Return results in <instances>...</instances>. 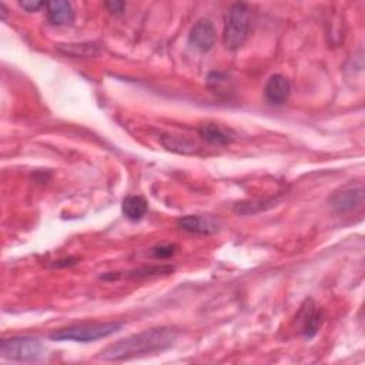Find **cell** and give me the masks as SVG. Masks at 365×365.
Listing matches in <instances>:
<instances>
[{"label": "cell", "mask_w": 365, "mask_h": 365, "mask_svg": "<svg viewBox=\"0 0 365 365\" xmlns=\"http://www.w3.org/2000/svg\"><path fill=\"white\" fill-rule=\"evenodd\" d=\"M177 337L179 331L171 327H153L109 345L100 353L99 358L104 361H127L142 355L163 353L176 342Z\"/></svg>", "instance_id": "cell-1"}, {"label": "cell", "mask_w": 365, "mask_h": 365, "mask_svg": "<svg viewBox=\"0 0 365 365\" xmlns=\"http://www.w3.org/2000/svg\"><path fill=\"white\" fill-rule=\"evenodd\" d=\"M252 21L253 13L248 5L236 3L232 6L223 33V43L227 50L236 52L244 46L252 30Z\"/></svg>", "instance_id": "cell-2"}, {"label": "cell", "mask_w": 365, "mask_h": 365, "mask_svg": "<svg viewBox=\"0 0 365 365\" xmlns=\"http://www.w3.org/2000/svg\"><path fill=\"white\" fill-rule=\"evenodd\" d=\"M122 329V322H103V324H83L73 325L69 329L54 331L50 335L53 341H76L90 342L107 338Z\"/></svg>", "instance_id": "cell-3"}, {"label": "cell", "mask_w": 365, "mask_h": 365, "mask_svg": "<svg viewBox=\"0 0 365 365\" xmlns=\"http://www.w3.org/2000/svg\"><path fill=\"white\" fill-rule=\"evenodd\" d=\"M0 354L13 361H34L43 355V344L33 337H17L3 340L0 344Z\"/></svg>", "instance_id": "cell-4"}, {"label": "cell", "mask_w": 365, "mask_h": 365, "mask_svg": "<svg viewBox=\"0 0 365 365\" xmlns=\"http://www.w3.org/2000/svg\"><path fill=\"white\" fill-rule=\"evenodd\" d=\"M331 207L340 214H347L364 204V186L362 183L350 184L341 188L330 199Z\"/></svg>", "instance_id": "cell-5"}, {"label": "cell", "mask_w": 365, "mask_h": 365, "mask_svg": "<svg viewBox=\"0 0 365 365\" xmlns=\"http://www.w3.org/2000/svg\"><path fill=\"white\" fill-rule=\"evenodd\" d=\"M188 43L201 53L213 49L216 43V29L213 23L208 19H200V21H197L190 30Z\"/></svg>", "instance_id": "cell-6"}, {"label": "cell", "mask_w": 365, "mask_h": 365, "mask_svg": "<svg viewBox=\"0 0 365 365\" xmlns=\"http://www.w3.org/2000/svg\"><path fill=\"white\" fill-rule=\"evenodd\" d=\"M290 93H291V85L283 74L272 76L264 89L267 102L276 106L284 104L288 100V98H290Z\"/></svg>", "instance_id": "cell-7"}, {"label": "cell", "mask_w": 365, "mask_h": 365, "mask_svg": "<svg viewBox=\"0 0 365 365\" xmlns=\"http://www.w3.org/2000/svg\"><path fill=\"white\" fill-rule=\"evenodd\" d=\"M160 142L166 150L177 153V155H195L199 150L196 142L176 133H164L160 137Z\"/></svg>", "instance_id": "cell-8"}, {"label": "cell", "mask_w": 365, "mask_h": 365, "mask_svg": "<svg viewBox=\"0 0 365 365\" xmlns=\"http://www.w3.org/2000/svg\"><path fill=\"white\" fill-rule=\"evenodd\" d=\"M179 225L188 233L196 234H214L219 232V225L214 223L213 219L201 217V216H186L181 217Z\"/></svg>", "instance_id": "cell-9"}, {"label": "cell", "mask_w": 365, "mask_h": 365, "mask_svg": "<svg viewBox=\"0 0 365 365\" xmlns=\"http://www.w3.org/2000/svg\"><path fill=\"white\" fill-rule=\"evenodd\" d=\"M46 9L49 22L54 26H65L73 22V8L69 2H65V0H53V2L46 3Z\"/></svg>", "instance_id": "cell-10"}, {"label": "cell", "mask_w": 365, "mask_h": 365, "mask_svg": "<svg viewBox=\"0 0 365 365\" xmlns=\"http://www.w3.org/2000/svg\"><path fill=\"white\" fill-rule=\"evenodd\" d=\"M200 136L210 144L225 146L234 140V134L216 123H206L199 129Z\"/></svg>", "instance_id": "cell-11"}, {"label": "cell", "mask_w": 365, "mask_h": 365, "mask_svg": "<svg viewBox=\"0 0 365 365\" xmlns=\"http://www.w3.org/2000/svg\"><path fill=\"white\" fill-rule=\"evenodd\" d=\"M148 204L142 196H129L123 200V214L130 221H140L147 213Z\"/></svg>", "instance_id": "cell-12"}, {"label": "cell", "mask_w": 365, "mask_h": 365, "mask_svg": "<svg viewBox=\"0 0 365 365\" xmlns=\"http://www.w3.org/2000/svg\"><path fill=\"white\" fill-rule=\"evenodd\" d=\"M324 322V314L317 307H309L305 316H304V325L302 333L307 338H313L320 331L321 325Z\"/></svg>", "instance_id": "cell-13"}, {"label": "cell", "mask_w": 365, "mask_h": 365, "mask_svg": "<svg viewBox=\"0 0 365 365\" xmlns=\"http://www.w3.org/2000/svg\"><path fill=\"white\" fill-rule=\"evenodd\" d=\"M59 52L73 57H93L99 53V46L94 43L82 45H59Z\"/></svg>", "instance_id": "cell-14"}, {"label": "cell", "mask_w": 365, "mask_h": 365, "mask_svg": "<svg viewBox=\"0 0 365 365\" xmlns=\"http://www.w3.org/2000/svg\"><path fill=\"white\" fill-rule=\"evenodd\" d=\"M173 273V267L170 265H162V267H144L139 268V270H133L127 274L129 278H146L151 276H159V274H170Z\"/></svg>", "instance_id": "cell-15"}, {"label": "cell", "mask_w": 365, "mask_h": 365, "mask_svg": "<svg viewBox=\"0 0 365 365\" xmlns=\"http://www.w3.org/2000/svg\"><path fill=\"white\" fill-rule=\"evenodd\" d=\"M175 253H176V245L171 244H163L153 248V254H155L157 258H168L171 256H175Z\"/></svg>", "instance_id": "cell-16"}, {"label": "cell", "mask_w": 365, "mask_h": 365, "mask_svg": "<svg viewBox=\"0 0 365 365\" xmlns=\"http://www.w3.org/2000/svg\"><path fill=\"white\" fill-rule=\"evenodd\" d=\"M19 5H21V8H23L26 12H37L43 6H46V3L37 2V0H23V2H19Z\"/></svg>", "instance_id": "cell-17"}, {"label": "cell", "mask_w": 365, "mask_h": 365, "mask_svg": "<svg viewBox=\"0 0 365 365\" xmlns=\"http://www.w3.org/2000/svg\"><path fill=\"white\" fill-rule=\"evenodd\" d=\"M124 3L123 2H106V8L109 9V12L110 13H116V14H120V13H123V10H124Z\"/></svg>", "instance_id": "cell-18"}]
</instances>
